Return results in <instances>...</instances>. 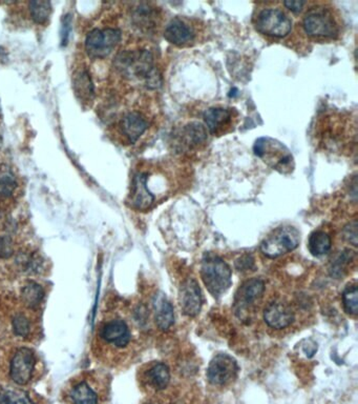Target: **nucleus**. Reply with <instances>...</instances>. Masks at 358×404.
Returning a JSON list of instances; mask_svg holds the SVG:
<instances>
[{"mask_svg": "<svg viewBox=\"0 0 358 404\" xmlns=\"http://www.w3.org/2000/svg\"><path fill=\"white\" fill-rule=\"evenodd\" d=\"M14 253L12 239L8 236L0 237V258H10Z\"/></svg>", "mask_w": 358, "mask_h": 404, "instance_id": "obj_32", "label": "nucleus"}, {"mask_svg": "<svg viewBox=\"0 0 358 404\" xmlns=\"http://www.w3.org/2000/svg\"><path fill=\"white\" fill-rule=\"evenodd\" d=\"M100 336L104 341L119 348H125L131 341V332L124 321L114 319L102 327Z\"/></svg>", "mask_w": 358, "mask_h": 404, "instance_id": "obj_12", "label": "nucleus"}, {"mask_svg": "<svg viewBox=\"0 0 358 404\" xmlns=\"http://www.w3.org/2000/svg\"><path fill=\"white\" fill-rule=\"evenodd\" d=\"M44 297V291L41 286L35 282H27L21 290L23 303L30 308H36L41 303Z\"/></svg>", "mask_w": 358, "mask_h": 404, "instance_id": "obj_24", "label": "nucleus"}, {"mask_svg": "<svg viewBox=\"0 0 358 404\" xmlns=\"http://www.w3.org/2000/svg\"><path fill=\"white\" fill-rule=\"evenodd\" d=\"M343 304L345 310L350 315L358 313V289L357 284L349 286L343 293Z\"/></svg>", "mask_w": 358, "mask_h": 404, "instance_id": "obj_27", "label": "nucleus"}, {"mask_svg": "<svg viewBox=\"0 0 358 404\" xmlns=\"http://www.w3.org/2000/svg\"><path fill=\"white\" fill-rule=\"evenodd\" d=\"M353 256H354V254H353V252H351V251L349 250H346L344 251V252L340 253V254L336 257L334 263H332V275L336 276V277L340 276V274H342V272L344 271L345 267H346L347 265H348L349 261L352 260Z\"/></svg>", "mask_w": 358, "mask_h": 404, "instance_id": "obj_29", "label": "nucleus"}, {"mask_svg": "<svg viewBox=\"0 0 358 404\" xmlns=\"http://www.w3.org/2000/svg\"><path fill=\"white\" fill-rule=\"evenodd\" d=\"M302 27L309 36L315 38H335L340 32L333 12L323 6L311 8L305 15Z\"/></svg>", "mask_w": 358, "mask_h": 404, "instance_id": "obj_5", "label": "nucleus"}, {"mask_svg": "<svg viewBox=\"0 0 358 404\" xmlns=\"http://www.w3.org/2000/svg\"><path fill=\"white\" fill-rule=\"evenodd\" d=\"M74 404H98L97 394L85 382L77 384L71 392Z\"/></svg>", "mask_w": 358, "mask_h": 404, "instance_id": "obj_25", "label": "nucleus"}, {"mask_svg": "<svg viewBox=\"0 0 358 404\" xmlns=\"http://www.w3.org/2000/svg\"><path fill=\"white\" fill-rule=\"evenodd\" d=\"M300 232L291 225H282L268 234L261 242V251L268 258H278L292 252L300 244Z\"/></svg>", "mask_w": 358, "mask_h": 404, "instance_id": "obj_4", "label": "nucleus"}, {"mask_svg": "<svg viewBox=\"0 0 358 404\" xmlns=\"http://www.w3.org/2000/svg\"><path fill=\"white\" fill-rule=\"evenodd\" d=\"M29 10L34 23L46 25L52 14L53 6L50 1L35 0L30 2Z\"/></svg>", "mask_w": 358, "mask_h": 404, "instance_id": "obj_23", "label": "nucleus"}, {"mask_svg": "<svg viewBox=\"0 0 358 404\" xmlns=\"http://www.w3.org/2000/svg\"><path fill=\"white\" fill-rule=\"evenodd\" d=\"M232 272L229 265L214 254H206L202 260L201 276L210 294L221 296L231 286Z\"/></svg>", "mask_w": 358, "mask_h": 404, "instance_id": "obj_2", "label": "nucleus"}, {"mask_svg": "<svg viewBox=\"0 0 358 404\" xmlns=\"http://www.w3.org/2000/svg\"><path fill=\"white\" fill-rule=\"evenodd\" d=\"M0 404H35L27 393L15 389H4L0 391Z\"/></svg>", "mask_w": 358, "mask_h": 404, "instance_id": "obj_26", "label": "nucleus"}, {"mask_svg": "<svg viewBox=\"0 0 358 404\" xmlns=\"http://www.w3.org/2000/svg\"><path fill=\"white\" fill-rule=\"evenodd\" d=\"M13 331L19 337H27L29 335L31 325L29 319L23 314L16 315L12 321Z\"/></svg>", "mask_w": 358, "mask_h": 404, "instance_id": "obj_30", "label": "nucleus"}, {"mask_svg": "<svg viewBox=\"0 0 358 404\" xmlns=\"http://www.w3.org/2000/svg\"><path fill=\"white\" fill-rule=\"evenodd\" d=\"M164 36L170 44L184 46L193 42L196 33L193 27H191L186 21L180 18H174L166 27Z\"/></svg>", "mask_w": 358, "mask_h": 404, "instance_id": "obj_15", "label": "nucleus"}, {"mask_svg": "<svg viewBox=\"0 0 358 404\" xmlns=\"http://www.w3.org/2000/svg\"><path fill=\"white\" fill-rule=\"evenodd\" d=\"M0 58H6V54H4V52H2L1 49H0Z\"/></svg>", "mask_w": 358, "mask_h": 404, "instance_id": "obj_36", "label": "nucleus"}, {"mask_svg": "<svg viewBox=\"0 0 358 404\" xmlns=\"http://www.w3.org/2000/svg\"><path fill=\"white\" fill-rule=\"evenodd\" d=\"M121 42V32L118 29H95L87 34L84 46L87 55L93 59L108 57Z\"/></svg>", "mask_w": 358, "mask_h": 404, "instance_id": "obj_6", "label": "nucleus"}, {"mask_svg": "<svg viewBox=\"0 0 358 404\" xmlns=\"http://www.w3.org/2000/svg\"><path fill=\"white\" fill-rule=\"evenodd\" d=\"M202 293L199 284L193 278L185 280L180 289V305L188 317H196L201 310Z\"/></svg>", "mask_w": 358, "mask_h": 404, "instance_id": "obj_11", "label": "nucleus"}, {"mask_svg": "<svg viewBox=\"0 0 358 404\" xmlns=\"http://www.w3.org/2000/svg\"><path fill=\"white\" fill-rule=\"evenodd\" d=\"M345 237L353 246H357V222L350 223L345 229Z\"/></svg>", "mask_w": 358, "mask_h": 404, "instance_id": "obj_33", "label": "nucleus"}, {"mask_svg": "<svg viewBox=\"0 0 358 404\" xmlns=\"http://www.w3.org/2000/svg\"><path fill=\"white\" fill-rule=\"evenodd\" d=\"M332 241L330 236L323 231H315L309 237L308 248L313 256L321 257L331 250Z\"/></svg>", "mask_w": 358, "mask_h": 404, "instance_id": "obj_21", "label": "nucleus"}, {"mask_svg": "<svg viewBox=\"0 0 358 404\" xmlns=\"http://www.w3.org/2000/svg\"><path fill=\"white\" fill-rule=\"evenodd\" d=\"M264 320L272 329H286L294 321V313L287 303H271L264 310Z\"/></svg>", "mask_w": 358, "mask_h": 404, "instance_id": "obj_13", "label": "nucleus"}, {"mask_svg": "<svg viewBox=\"0 0 358 404\" xmlns=\"http://www.w3.org/2000/svg\"><path fill=\"white\" fill-rule=\"evenodd\" d=\"M146 119L140 113L132 112L125 115L120 122V129L123 135L131 144H135L146 131Z\"/></svg>", "mask_w": 358, "mask_h": 404, "instance_id": "obj_17", "label": "nucleus"}, {"mask_svg": "<svg viewBox=\"0 0 358 404\" xmlns=\"http://www.w3.org/2000/svg\"><path fill=\"white\" fill-rule=\"evenodd\" d=\"M155 323L162 331H167L174 322V308L164 294L155 295L153 301Z\"/></svg>", "mask_w": 358, "mask_h": 404, "instance_id": "obj_18", "label": "nucleus"}, {"mask_svg": "<svg viewBox=\"0 0 358 404\" xmlns=\"http://www.w3.org/2000/svg\"><path fill=\"white\" fill-rule=\"evenodd\" d=\"M155 197L147 188V175L138 173L134 178L129 203L132 208L138 210H147L153 206Z\"/></svg>", "mask_w": 358, "mask_h": 404, "instance_id": "obj_14", "label": "nucleus"}, {"mask_svg": "<svg viewBox=\"0 0 358 404\" xmlns=\"http://www.w3.org/2000/svg\"><path fill=\"white\" fill-rule=\"evenodd\" d=\"M253 258L249 255H245V256L241 257L238 261L236 263V269L238 271H247V270L250 269L253 265Z\"/></svg>", "mask_w": 358, "mask_h": 404, "instance_id": "obj_34", "label": "nucleus"}, {"mask_svg": "<svg viewBox=\"0 0 358 404\" xmlns=\"http://www.w3.org/2000/svg\"><path fill=\"white\" fill-rule=\"evenodd\" d=\"M238 365L227 354L215 356L207 369V379L214 386H225L236 378Z\"/></svg>", "mask_w": 358, "mask_h": 404, "instance_id": "obj_9", "label": "nucleus"}, {"mask_svg": "<svg viewBox=\"0 0 358 404\" xmlns=\"http://www.w3.org/2000/svg\"><path fill=\"white\" fill-rule=\"evenodd\" d=\"M17 188L15 176L8 171H0V198L12 196Z\"/></svg>", "mask_w": 358, "mask_h": 404, "instance_id": "obj_28", "label": "nucleus"}, {"mask_svg": "<svg viewBox=\"0 0 358 404\" xmlns=\"http://www.w3.org/2000/svg\"><path fill=\"white\" fill-rule=\"evenodd\" d=\"M255 154L266 165L280 173H290L294 168L293 156L289 149L271 137H261L253 146Z\"/></svg>", "mask_w": 358, "mask_h": 404, "instance_id": "obj_3", "label": "nucleus"}, {"mask_svg": "<svg viewBox=\"0 0 358 404\" xmlns=\"http://www.w3.org/2000/svg\"><path fill=\"white\" fill-rule=\"evenodd\" d=\"M72 31V17L71 15H65L61 20L60 42L61 46H65L69 44L70 35Z\"/></svg>", "mask_w": 358, "mask_h": 404, "instance_id": "obj_31", "label": "nucleus"}, {"mask_svg": "<svg viewBox=\"0 0 358 404\" xmlns=\"http://www.w3.org/2000/svg\"><path fill=\"white\" fill-rule=\"evenodd\" d=\"M255 27L264 35L283 38L291 31L292 20L282 10L266 8L257 15Z\"/></svg>", "mask_w": 358, "mask_h": 404, "instance_id": "obj_7", "label": "nucleus"}, {"mask_svg": "<svg viewBox=\"0 0 358 404\" xmlns=\"http://www.w3.org/2000/svg\"><path fill=\"white\" fill-rule=\"evenodd\" d=\"M74 89L77 97L81 101H91L94 96V84L91 82V75L87 70L77 72L74 76Z\"/></svg>", "mask_w": 358, "mask_h": 404, "instance_id": "obj_20", "label": "nucleus"}, {"mask_svg": "<svg viewBox=\"0 0 358 404\" xmlns=\"http://www.w3.org/2000/svg\"><path fill=\"white\" fill-rule=\"evenodd\" d=\"M207 135V130L202 123L191 122L182 127L179 144H182L183 148H197L205 144Z\"/></svg>", "mask_w": 358, "mask_h": 404, "instance_id": "obj_19", "label": "nucleus"}, {"mask_svg": "<svg viewBox=\"0 0 358 404\" xmlns=\"http://www.w3.org/2000/svg\"><path fill=\"white\" fill-rule=\"evenodd\" d=\"M35 363L36 359L33 351L27 348H19L11 361V379L18 386L29 384L33 376Z\"/></svg>", "mask_w": 358, "mask_h": 404, "instance_id": "obj_8", "label": "nucleus"}, {"mask_svg": "<svg viewBox=\"0 0 358 404\" xmlns=\"http://www.w3.org/2000/svg\"><path fill=\"white\" fill-rule=\"evenodd\" d=\"M285 6L288 8V10L292 11L294 13L300 12L304 8L305 4L306 2L305 1H285L284 2Z\"/></svg>", "mask_w": 358, "mask_h": 404, "instance_id": "obj_35", "label": "nucleus"}, {"mask_svg": "<svg viewBox=\"0 0 358 404\" xmlns=\"http://www.w3.org/2000/svg\"><path fill=\"white\" fill-rule=\"evenodd\" d=\"M115 67L125 77L144 80L147 86L158 84L159 76L153 67V57L146 50L123 52L116 57Z\"/></svg>", "mask_w": 358, "mask_h": 404, "instance_id": "obj_1", "label": "nucleus"}, {"mask_svg": "<svg viewBox=\"0 0 358 404\" xmlns=\"http://www.w3.org/2000/svg\"><path fill=\"white\" fill-rule=\"evenodd\" d=\"M265 282L260 278L247 280L236 291L234 296V310L238 316H242L249 306L252 305L263 297Z\"/></svg>", "mask_w": 358, "mask_h": 404, "instance_id": "obj_10", "label": "nucleus"}, {"mask_svg": "<svg viewBox=\"0 0 358 404\" xmlns=\"http://www.w3.org/2000/svg\"><path fill=\"white\" fill-rule=\"evenodd\" d=\"M147 379L149 384L157 391L167 388L170 381V372L167 365L164 363H157L147 372Z\"/></svg>", "mask_w": 358, "mask_h": 404, "instance_id": "obj_22", "label": "nucleus"}, {"mask_svg": "<svg viewBox=\"0 0 358 404\" xmlns=\"http://www.w3.org/2000/svg\"><path fill=\"white\" fill-rule=\"evenodd\" d=\"M232 119L234 114L229 108H210L204 113V120L212 135H222L226 133L228 127L231 125Z\"/></svg>", "mask_w": 358, "mask_h": 404, "instance_id": "obj_16", "label": "nucleus"}]
</instances>
